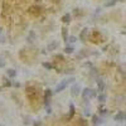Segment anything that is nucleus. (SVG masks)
<instances>
[{"mask_svg": "<svg viewBox=\"0 0 126 126\" xmlns=\"http://www.w3.org/2000/svg\"><path fill=\"white\" fill-rule=\"evenodd\" d=\"M83 98H90V97H94V96H96V92H94L93 90H90V88H85V90H83Z\"/></svg>", "mask_w": 126, "mask_h": 126, "instance_id": "1", "label": "nucleus"}, {"mask_svg": "<svg viewBox=\"0 0 126 126\" xmlns=\"http://www.w3.org/2000/svg\"><path fill=\"white\" fill-rule=\"evenodd\" d=\"M68 82H69V81H63V82H61L59 85H58V86L56 87V90H54V91H56V93L61 92V91H62L63 88H66V86L68 85Z\"/></svg>", "mask_w": 126, "mask_h": 126, "instance_id": "2", "label": "nucleus"}, {"mask_svg": "<svg viewBox=\"0 0 126 126\" xmlns=\"http://www.w3.org/2000/svg\"><path fill=\"white\" fill-rule=\"evenodd\" d=\"M78 93H79V86H78V85L73 86V87H72V96H77Z\"/></svg>", "mask_w": 126, "mask_h": 126, "instance_id": "3", "label": "nucleus"}, {"mask_svg": "<svg viewBox=\"0 0 126 126\" xmlns=\"http://www.w3.org/2000/svg\"><path fill=\"white\" fill-rule=\"evenodd\" d=\"M97 83H98V90H100V91H103V88H105V83H103L102 81H98Z\"/></svg>", "mask_w": 126, "mask_h": 126, "instance_id": "4", "label": "nucleus"}, {"mask_svg": "<svg viewBox=\"0 0 126 126\" xmlns=\"http://www.w3.org/2000/svg\"><path fill=\"white\" fill-rule=\"evenodd\" d=\"M69 110H71V112H69V119H71V117L73 116V113H75V106H73V105H71Z\"/></svg>", "mask_w": 126, "mask_h": 126, "instance_id": "5", "label": "nucleus"}, {"mask_svg": "<svg viewBox=\"0 0 126 126\" xmlns=\"http://www.w3.org/2000/svg\"><path fill=\"white\" fill-rule=\"evenodd\" d=\"M115 119H116V120H122V119H124V113H122V112L117 113L116 116H115Z\"/></svg>", "mask_w": 126, "mask_h": 126, "instance_id": "6", "label": "nucleus"}, {"mask_svg": "<svg viewBox=\"0 0 126 126\" xmlns=\"http://www.w3.org/2000/svg\"><path fill=\"white\" fill-rule=\"evenodd\" d=\"M57 47H58V43H52V44H50V46L48 47V49L50 50V49H53V48H57Z\"/></svg>", "mask_w": 126, "mask_h": 126, "instance_id": "7", "label": "nucleus"}, {"mask_svg": "<svg viewBox=\"0 0 126 126\" xmlns=\"http://www.w3.org/2000/svg\"><path fill=\"white\" fill-rule=\"evenodd\" d=\"M63 22H64V23H68V22H69V14H67V15L63 16Z\"/></svg>", "mask_w": 126, "mask_h": 126, "instance_id": "8", "label": "nucleus"}, {"mask_svg": "<svg viewBox=\"0 0 126 126\" xmlns=\"http://www.w3.org/2000/svg\"><path fill=\"white\" fill-rule=\"evenodd\" d=\"M98 100L101 102H105V101H106V96H105V94H101V96H98Z\"/></svg>", "mask_w": 126, "mask_h": 126, "instance_id": "9", "label": "nucleus"}, {"mask_svg": "<svg viewBox=\"0 0 126 126\" xmlns=\"http://www.w3.org/2000/svg\"><path fill=\"white\" fill-rule=\"evenodd\" d=\"M15 75H16V72H15L14 69H9V76L13 77V76H15Z\"/></svg>", "mask_w": 126, "mask_h": 126, "instance_id": "10", "label": "nucleus"}, {"mask_svg": "<svg viewBox=\"0 0 126 126\" xmlns=\"http://www.w3.org/2000/svg\"><path fill=\"white\" fill-rule=\"evenodd\" d=\"M64 50L67 52V53H72V52H73V48H72V47H67Z\"/></svg>", "mask_w": 126, "mask_h": 126, "instance_id": "11", "label": "nucleus"}, {"mask_svg": "<svg viewBox=\"0 0 126 126\" xmlns=\"http://www.w3.org/2000/svg\"><path fill=\"white\" fill-rule=\"evenodd\" d=\"M50 97V90H46V98Z\"/></svg>", "mask_w": 126, "mask_h": 126, "instance_id": "12", "label": "nucleus"}, {"mask_svg": "<svg viewBox=\"0 0 126 126\" xmlns=\"http://www.w3.org/2000/svg\"><path fill=\"white\" fill-rule=\"evenodd\" d=\"M43 66H44L46 68H52V66L49 64V63H43Z\"/></svg>", "mask_w": 126, "mask_h": 126, "instance_id": "13", "label": "nucleus"}, {"mask_svg": "<svg viewBox=\"0 0 126 126\" xmlns=\"http://www.w3.org/2000/svg\"><path fill=\"white\" fill-rule=\"evenodd\" d=\"M75 40H76L75 37H71V38H69V42H75Z\"/></svg>", "mask_w": 126, "mask_h": 126, "instance_id": "14", "label": "nucleus"}]
</instances>
